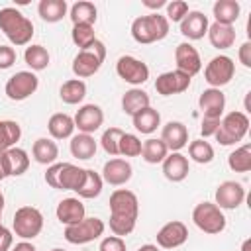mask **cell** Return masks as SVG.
I'll return each instance as SVG.
<instances>
[{"label": "cell", "mask_w": 251, "mask_h": 251, "mask_svg": "<svg viewBox=\"0 0 251 251\" xmlns=\"http://www.w3.org/2000/svg\"><path fill=\"white\" fill-rule=\"evenodd\" d=\"M137 251H159V247L153 245V243H145V245H141Z\"/></svg>", "instance_id": "obj_52"}, {"label": "cell", "mask_w": 251, "mask_h": 251, "mask_svg": "<svg viewBox=\"0 0 251 251\" xmlns=\"http://www.w3.org/2000/svg\"><path fill=\"white\" fill-rule=\"evenodd\" d=\"M98 251H126V241H124V237L108 235L100 241Z\"/></svg>", "instance_id": "obj_45"}, {"label": "cell", "mask_w": 251, "mask_h": 251, "mask_svg": "<svg viewBox=\"0 0 251 251\" xmlns=\"http://www.w3.org/2000/svg\"><path fill=\"white\" fill-rule=\"evenodd\" d=\"M39 86V78L35 76V73L31 71H18L16 75H12L8 80H6V86H4V92L10 100H16V102H22L25 98H29Z\"/></svg>", "instance_id": "obj_11"}, {"label": "cell", "mask_w": 251, "mask_h": 251, "mask_svg": "<svg viewBox=\"0 0 251 251\" xmlns=\"http://www.w3.org/2000/svg\"><path fill=\"white\" fill-rule=\"evenodd\" d=\"M190 76L180 73V71H167V73H161L155 80V90L161 94V96H173V94H180L184 92L188 86H190Z\"/></svg>", "instance_id": "obj_17"}, {"label": "cell", "mask_w": 251, "mask_h": 251, "mask_svg": "<svg viewBox=\"0 0 251 251\" xmlns=\"http://www.w3.org/2000/svg\"><path fill=\"white\" fill-rule=\"evenodd\" d=\"M116 73L122 80L129 82L133 86H139V84L147 82V78H149V67L141 59H135L131 55H122L118 59Z\"/></svg>", "instance_id": "obj_12"}, {"label": "cell", "mask_w": 251, "mask_h": 251, "mask_svg": "<svg viewBox=\"0 0 251 251\" xmlns=\"http://www.w3.org/2000/svg\"><path fill=\"white\" fill-rule=\"evenodd\" d=\"M131 122H133V127H135L139 133L149 135V133H153V131L161 126V114H159L155 108L147 106V108H143L141 112H137L135 116H131Z\"/></svg>", "instance_id": "obj_30"}, {"label": "cell", "mask_w": 251, "mask_h": 251, "mask_svg": "<svg viewBox=\"0 0 251 251\" xmlns=\"http://www.w3.org/2000/svg\"><path fill=\"white\" fill-rule=\"evenodd\" d=\"M237 57H239V63H241L245 69H251V41L241 43V47H239V51H237Z\"/></svg>", "instance_id": "obj_48"}, {"label": "cell", "mask_w": 251, "mask_h": 251, "mask_svg": "<svg viewBox=\"0 0 251 251\" xmlns=\"http://www.w3.org/2000/svg\"><path fill=\"white\" fill-rule=\"evenodd\" d=\"M73 120H75V129H78V133L92 135L96 129H100L104 122V112L98 104H84L78 108Z\"/></svg>", "instance_id": "obj_15"}, {"label": "cell", "mask_w": 251, "mask_h": 251, "mask_svg": "<svg viewBox=\"0 0 251 251\" xmlns=\"http://www.w3.org/2000/svg\"><path fill=\"white\" fill-rule=\"evenodd\" d=\"M190 167H188V159L180 153V151H171L165 159H163V175L167 180L171 182H180L188 176Z\"/></svg>", "instance_id": "obj_21"}, {"label": "cell", "mask_w": 251, "mask_h": 251, "mask_svg": "<svg viewBox=\"0 0 251 251\" xmlns=\"http://www.w3.org/2000/svg\"><path fill=\"white\" fill-rule=\"evenodd\" d=\"M212 14L216 18V24L233 25L241 14V6L237 0H218L212 8Z\"/></svg>", "instance_id": "obj_26"}, {"label": "cell", "mask_w": 251, "mask_h": 251, "mask_svg": "<svg viewBox=\"0 0 251 251\" xmlns=\"http://www.w3.org/2000/svg\"><path fill=\"white\" fill-rule=\"evenodd\" d=\"M0 29L10 39L12 45H27L33 37V24L18 8L6 6L0 10Z\"/></svg>", "instance_id": "obj_2"}, {"label": "cell", "mask_w": 251, "mask_h": 251, "mask_svg": "<svg viewBox=\"0 0 251 251\" xmlns=\"http://www.w3.org/2000/svg\"><path fill=\"white\" fill-rule=\"evenodd\" d=\"M186 239H188V227L180 220L167 222L157 231V247H163V249H176Z\"/></svg>", "instance_id": "obj_16"}, {"label": "cell", "mask_w": 251, "mask_h": 251, "mask_svg": "<svg viewBox=\"0 0 251 251\" xmlns=\"http://www.w3.org/2000/svg\"><path fill=\"white\" fill-rule=\"evenodd\" d=\"M2 178H6V176H4V173H2V169H0V180H2Z\"/></svg>", "instance_id": "obj_56"}, {"label": "cell", "mask_w": 251, "mask_h": 251, "mask_svg": "<svg viewBox=\"0 0 251 251\" xmlns=\"http://www.w3.org/2000/svg\"><path fill=\"white\" fill-rule=\"evenodd\" d=\"M175 63H176V71L188 75L190 78L202 71L200 53H198L196 47H194L192 43H188V41H182V43L176 45V49H175Z\"/></svg>", "instance_id": "obj_13"}, {"label": "cell", "mask_w": 251, "mask_h": 251, "mask_svg": "<svg viewBox=\"0 0 251 251\" xmlns=\"http://www.w3.org/2000/svg\"><path fill=\"white\" fill-rule=\"evenodd\" d=\"M192 222L204 233L216 235L226 229V216L214 202H200L192 210Z\"/></svg>", "instance_id": "obj_7"}, {"label": "cell", "mask_w": 251, "mask_h": 251, "mask_svg": "<svg viewBox=\"0 0 251 251\" xmlns=\"http://www.w3.org/2000/svg\"><path fill=\"white\" fill-rule=\"evenodd\" d=\"M122 135H124V129H120V127H108V129L102 133L100 145H102V149H104L110 157L120 155V153H118V145H120Z\"/></svg>", "instance_id": "obj_42"}, {"label": "cell", "mask_w": 251, "mask_h": 251, "mask_svg": "<svg viewBox=\"0 0 251 251\" xmlns=\"http://www.w3.org/2000/svg\"><path fill=\"white\" fill-rule=\"evenodd\" d=\"M22 137V127L14 120H0V153L16 147Z\"/></svg>", "instance_id": "obj_36"}, {"label": "cell", "mask_w": 251, "mask_h": 251, "mask_svg": "<svg viewBox=\"0 0 251 251\" xmlns=\"http://www.w3.org/2000/svg\"><path fill=\"white\" fill-rule=\"evenodd\" d=\"M147 106H149V94L141 88H129L122 96V110L127 116H135L137 112H141Z\"/></svg>", "instance_id": "obj_32"}, {"label": "cell", "mask_w": 251, "mask_h": 251, "mask_svg": "<svg viewBox=\"0 0 251 251\" xmlns=\"http://www.w3.org/2000/svg\"><path fill=\"white\" fill-rule=\"evenodd\" d=\"M47 129L53 139H69V137H73V131H75V120L69 114L57 112L49 118Z\"/></svg>", "instance_id": "obj_25"}, {"label": "cell", "mask_w": 251, "mask_h": 251, "mask_svg": "<svg viewBox=\"0 0 251 251\" xmlns=\"http://www.w3.org/2000/svg\"><path fill=\"white\" fill-rule=\"evenodd\" d=\"M139 216V200L127 188H118L110 194V231L118 237L129 235L135 229Z\"/></svg>", "instance_id": "obj_1"}, {"label": "cell", "mask_w": 251, "mask_h": 251, "mask_svg": "<svg viewBox=\"0 0 251 251\" xmlns=\"http://www.w3.org/2000/svg\"><path fill=\"white\" fill-rule=\"evenodd\" d=\"M161 141L169 151H180L188 143V129L182 122H167L161 129Z\"/></svg>", "instance_id": "obj_23"}, {"label": "cell", "mask_w": 251, "mask_h": 251, "mask_svg": "<svg viewBox=\"0 0 251 251\" xmlns=\"http://www.w3.org/2000/svg\"><path fill=\"white\" fill-rule=\"evenodd\" d=\"M235 75V63L227 55H216L210 59V63L204 69V80L210 84V88H222L226 86Z\"/></svg>", "instance_id": "obj_10"}, {"label": "cell", "mask_w": 251, "mask_h": 251, "mask_svg": "<svg viewBox=\"0 0 251 251\" xmlns=\"http://www.w3.org/2000/svg\"><path fill=\"white\" fill-rule=\"evenodd\" d=\"M51 251H65V249H61V247H55V249H51Z\"/></svg>", "instance_id": "obj_57"}, {"label": "cell", "mask_w": 251, "mask_h": 251, "mask_svg": "<svg viewBox=\"0 0 251 251\" xmlns=\"http://www.w3.org/2000/svg\"><path fill=\"white\" fill-rule=\"evenodd\" d=\"M208 27H210V22H208V16H204L202 12L198 10H190L182 22H180V33L190 39V41H196V39H202L206 33H208Z\"/></svg>", "instance_id": "obj_20"}, {"label": "cell", "mask_w": 251, "mask_h": 251, "mask_svg": "<svg viewBox=\"0 0 251 251\" xmlns=\"http://www.w3.org/2000/svg\"><path fill=\"white\" fill-rule=\"evenodd\" d=\"M98 10L92 2L88 0H80V2H75L69 10V18L73 20V25L76 24H86V25H94L96 24V16Z\"/></svg>", "instance_id": "obj_33"}, {"label": "cell", "mask_w": 251, "mask_h": 251, "mask_svg": "<svg viewBox=\"0 0 251 251\" xmlns=\"http://www.w3.org/2000/svg\"><path fill=\"white\" fill-rule=\"evenodd\" d=\"M220 120H222V118H204V120H202L200 133H202L204 139H206V137H214V133H216V129H218V126H220Z\"/></svg>", "instance_id": "obj_47"}, {"label": "cell", "mask_w": 251, "mask_h": 251, "mask_svg": "<svg viewBox=\"0 0 251 251\" xmlns=\"http://www.w3.org/2000/svg\"><path fill=\"white\" fill-rule=\"evenodd\" d=\"M67 12H69V6L65 0H41L37 4V14L47 24L61 22L67 16Z\"/></svg>", "instance_id": "obj_31"}, {"label": "cell", "mask_w": 251, "mask_h": 251, "mask_svg": "<svg viewBox=\"0 0 251 251\" xmlns=\"http://www.w3.org/2000/svg\"><path fill=\"white\" fill-rule=\"evenodd\" d=\"M10 251H37V249L33 247V243H29V241H25V239H24V241L16 243V245H14Z\"/></svg>", "instance_id": "obj_50"}, {"label": "cell", "mask_w": 251, "mask_h": 251, "mask_svg": "<svg viewBox=\"0 0 251 251\" xmlns=\"http://www.w3.org/2000/svg\"><path fill=\"white\" fill-rule=\"evenodd\" d=\"M131 175H133V169H131L129 161L116 157V159H110V161L104 163V169H102L100 176L110 186H122L131 178Z\"/></svg>", "instance_id": "obj_19"}, {"label": "cell", "mask_w": 251, "mask_h": 251, "mask_svg": "<svg viewBox=\"0 0 251 251\" xmlns=\"http://www.w3.org/2000/svg\"><path fill=\"white\" fill-rule=\"evenodd\" d=\"M31 155L39 165H53L57 161V157H59V147H57V143L53 139L39 137V139L33 141Z\"/></svg>", "instance_id": "obj_29"}, {"label": "cell", "mask_w": 251, "mask_h": 251, "mask_svg": "<svg viewBox=\"0 0 251 251\" xmlns=\"http://www.w3.org/2000/svg\"><path fill=\"white\" fill-rule=\"evenodd\" d=\"M241 251H251V239H249V237L241 243Z\"/></svg>", "instance_id": "obj_53"}, {"label": "cell", "mask_w": 251, "mask_h": 251, "mask_svg": "<svg viewBox=\"0 0 251 251\" xmlns=\"http://www.w3.org/2000/svg\"><path fill=\"white\" fill-rule=\"evenodd\" d=\"M0 169L4 176H22L29 169V155L20 147H12L0 153Z\"/></svg>", "instance_id": "obj_18"}, {"label": "cell", "mask_w": 251, "mask_h": 251, "mask_svg": "<svg viewBox=\"0 0 251 251\" xmlns=\"http://www.w3.org/2000/svg\"><path fill=\"white\" fill-rule=\"evenodd\" d=\"M169 155V149L167 145L161 141V137H149L143 141L141 145V157L145 163L149 165H157V163H163V159Z\"/></svg>", "instance_id": "obj_35"}, {"label": "cell", "mask_w": 251, "mask_h": 251, "mask_svg": "<svg viewBox=\"0 0 251 251\" xmlns=\"http://www.w3.org/2000/svg\"><path fill=\"white\" fill-rule=\"evenodd\" d=\"M143 6L145 8H151V10H159V8L167 6V2L165 0H143Z\"/></svg>", "instance_id": "obj_51"}, {"label": "cell", "mask_w": 251, "mask_h": 251, "mask_svg": "<svg viewBox=\"0 0 251 251\" xmlns=\"http://www.w3.org/2000/svg\"><path fill=\"white\" fill-rule=\"evenodd\" d=\"M198 106L204 118H222L226 108V96L220 88H206L198 98Z\"/></svg>", "instance_id": "obj_22"}, {"label": "cell", "mask_w": 251, "mask_h": 251, "mask_svg": "<svg viewBox=\"0 0 251 251\" xmlns=\"http://www.w3.org/2000/svg\"><path fill=\"white\" fill-rule=\"evenodd\" d=\"M2 227H4V224H2V210H0V231H2Z\"/></svg>", "instance_id": "obj_55"}, {"label": "cell", "mask_w": 251, "mask_h": 251, "mask_svg": "<svg viewBox=\"0 0 251 251\" xmlns=\"http://www.w3.org/2000/svg\"><path fill=\"white\" fill-rule=\"evenodd\" d=\"M84 204L78 200V198H63L59 204H57V210H55V216L61 224L67 226H75L78 224L80 220H84Z\"/></svg>", "instance_id": "obj_24"}, {"label": "cell", "mask_w": 251, "mask_h": 251, "mask_svg": "<svg viewBox=\"0 0 251 251\" xmlns=\"http://www.w3.org/2000/svg\"><path fill=\"white\" fill-rule=\"evenodd\" d=\"M84 169L73 163H53L45 171V182L59 190H78L84 182Z\"/></svg>", "instance_id": "obj_4"}, {"label": "cell", "mask_w": 251, "mask_h": 251, "mask_svg": "<svg viewBox=\"0 0 251 251\" xmlns=\"http://www.w3.org/2000/svg\"><path fill=\"white\" fill-rule=\"evenodd\" d=\"M14 233L22 239H33L43 229V214L33 206H22L16 210L12 220Z\"/></svg>", "instance_id": "obj_8"}, {"label": "cell", "mask_w": 251, "mask_h": 251, "mask_svg": "<svg viewBox=\"0 0 251 251\" xmlns=\"http://www.w3.org/2000/svg\"><path fill=\"white\" fill-rule=\"evenodd\" d=\"M141 139L133 133H126L122 135L120 139V145H118V153L124 155V157H139L141 155Z\"/></svg>", "instance_id": "obj_43"}, {"label": "cell", "mask_w": 251, "mask_h": 251, "mask_svg": "<svg viewBox=\"0 0 251 251\" xmlns=\"http://www.w3.org/2000/svg\"><path fill=\"white\" fill-rule=\"evenodd\" d=\"M247 129H249V116L245 112L233 110L220 120L214 137L220 145H235L247 135Z\"/></svg>", "instance_id": "obj_5"}, {"label": "cell", "mask_w": 251, "mask_h": 251, "mask_svg": "<svg viewBox=\"0 0 251 251\" xmlns=\"http://www.w3.org/2000/svg\"><path fill=\"white\" fill-rule=\"evenodd\" d=\"M59 96H61V100L65 104H71V106L80 104L84 100V96H86V84H84V80H80V78L65 80L61 84V88H59Z\"/></svg>", "instance_id": "obj_34"}, {"label": "cell", "mask_w": 251, "mask_h": 251, "mask_svg": "<svg viewBox=\"0 0 251 251\" xmlns=\"http://www.w3.org/2000/svg\"><path fill=\"white\" fill-rule=\"evenodd\" d=\"M245 200V188L241 182L235 180H224L216 188V206L220 210H235Z\"/></svg>", "instance_id": "obj_14"}, {"label": "cell", "mask_w": 251, "mask_h": 251, "mask_svg": "<svg viewBox=\"0 0 251 251\" xmlns=\"http://www.w3.org/2000/svg\"><path fill=\"white\" fill-rule=\"evenodd\" d=\"M71 39H73V43H75L80 51L86 49V47H90V45L96 41L94 25H86V24H76V25H73Z\"/></svg>", "instance_id": "obj_41"}, {"label": "cell", "mask_w": 251, "mask_h": 251, "mask_svg": "<svg viewBox=\"0 0 251 251\" xmlns=\"http://www.w3.org/2000/svg\"><path fill=\"white\" fill-rule=\"evenodd\" d=\"M84 182H82V186L76 190V194L80 196V198H88V200H92V198H98L100 196V192H102V186H104V180H102V176H100V173H96V171H92V169H84Z\"/></svg>", "instance_id": "obj_37"}, {"label": "cell", "mask_w": 251, "mask_h": 251, "mask_svg": "<svg viewBox=\"0 0 251 251\" xmlns=\"http://www.w3.org/2000/svg\"><path fill=\"white\" fill-rule=\"evenodd\" d=\"M104 59H106V47H104V43L100 39H96L90 47L78 51L76 57L73 59V73H75V76L82 80V78H88V76L96 75L100 71Z\"/></svg>", "instance_id": "obj_6"}, {"label": "cell", "mask_w": 251, "mask_h": 251, "mask_svg": "<svg viewBox=\"0 0 251 251\" xmlns=\"http://www.w3.org/2000/svg\"><path fill=\"white\" fill-rule=\"evenodd\" d=\"M16 63V51L10 45H0V71L10 69Z\"/></svg>", "instance_id": "obj_46"}, {"label": "cell", "mask_w": 251, "mask_h": 251, "mask_svg": "<svg viewBox=\"0 0 251 251\" xmlns=\"http://www.w3.org/2000/svg\"><path fill=\"white\" fill-rule=\"evenodd\" d=\"M167 33H169V20L159 12L139 16L131 22V37L141 45L161 41L167 37Z\"/></svg>", "instance_id": "obj_3"}, {"label": "cell", "mask_w": 251, "mask_h": 251, "mask_svg": "<svg viewBox=\"0 0 251 251\" xmlns=\"http://www.w3.org/2000/svg\"><path fill=\"white\" fill-rule=\"evenodd\" d=\"M69 149H71V155L73 157L86 161V159H92L96 155L98 145H96V139L92 135H88V133H76V135L71 137Z\"/></svg>", "instance_id": "obj_28"}, {"label": "cell", "mask_w": 251, "mask_h": 251, "mask_svg": "<svg viewBox=\"0 0 251 251\" xmlns=\"http://www.w3.org/2000/svg\"><path fill=\"white\" fill-rule=\"evenodd\" d=\"M227 167L233 173H247V171H251V145L245 143V145L237 147L235 151H231L229 157H227Z\"/></svg>", "instance_id": "obj_39"}, {"label": "cell", "mask_w": 251, "mask_h": 251, "mask_svg": "<svg viewBox=\"0 0 251 251\" xmlns=\"http://www.w3.org/2000/svg\"><path fill=\"white\" fill-rule=\"evenodd\" d=\"M208 39L212 43V47L216 49H229L235 43V29L233 25H224V24H212L208 27Z\"/></svg>", "instance_id": "obj_27"}, {"label": "cell", "mask_w": 251, "mask_h": 251, "mask_svg": "<svg viewBox=\"0 0 251 251\" xmlns=\"http://www.w3.org/2000/svg\"><path fill=\"white\" fill-rule=\"evenodd\" d=\"M24 61L31 71H43L49 65V51L43 45H29L24 51Z\"/></svg>", "instance_id": "obj_38"}, {"label": "cell", "mask_w": 251, "mask_h": 251, "mask_svg": "<svg viewBox=\"0 0 251 251\" xmlns=\"http://www.w3.org/2000/svg\"><path fill=\"white\" fill-rule=\"evenodd\" d=\"M188 155L192 161H196L200 165H208L214 159V147L206 139H194L188 145Z\"/></svg>", "instance_id": "obj_40"}, {"label": "cell", "mask_w": 251, "mask_h": 251, "mask_svg": "<svg viewBox=\"0 0 251 251\" xmlns=\"http://www.w3.org/2000/svg\"><path fill=\"white\" fill-rule=\"evenodd\" d=\"M0 210H4V194L0 192Z\"/></svg>", "instance_id": "obj_54"}, {"label": "cell", "mask_w": 251, "mask_h": 251, "mask_svg": "<svg viewBox=\"0 0 251 251\" xmlns=\"http://www.w3.org/2000/svg\"><path fill=\"white\" fill-rule=\"evenodd\" d=\"M12 243H14V235L8 227H2L0 231V251H10L12 249Z\"/></svg>", "instance_id": "obj_49"}, {"label": "cell", "mask_w": 251, "mask_h": 251, "mask_svg": "<svg viewBox=\"0 0 251 251\" xmlns=\"http://www.w3.org/2000/svg\"><path fill=\"white\" fill-rule=\"evenodd\" d=\"M188 4L184 0H173V2H167V20L169 22H182V18L188 14Z\"/></svg>", "instance_id": "obj_44"}, {"label": "cell", "mask_w": 251, "mask_h": 251, "mask_svg": "<svg viewBox=\"0 0 251 251\" xmlns=\"http://www.w3.org/2000/svg\"><path fill=\"white\" fill-rule=\"evenodd\" d=\"M106 229V224L100 220V218H84L80 220L78 224L75 226H67L65 227V239L73 245H84V243H90L98 237H102Z\"/></svg>", "instance_id": "obj_9"}]
</instances>
